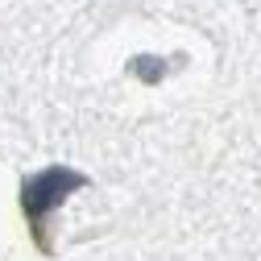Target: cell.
I'll return each instance as SVG.
<instances>
[{
    "label": "cell",
    "instance_id": "2",
    "mask_svg": "<svg viewBox=\"0 0 261 261\" xmlns=\"http://www.w3.org/2000/svg\"><path fill=\"white\" fill-rule=\"evenodd\" d=\"M128 71H133V75H141L145 83H158L162 75L170 71V62H162V58H145V54H141V58H133V62H128Z\"/></svg>",
    "mask_w": 261,
    "mask_h": 261
},
{
    "label": "cell",
    "instance_id": "1",
    "mask_svg": "<svg viewBox=\"0 0 261 261\" xmlns=\"http://www.w3.org/2000/svg\"><path fill=\"white\" fill-rule=\"evenodd\" d=\"M79 187H87V174H79V170H71V166H46V170L29 174V178L21 182V216H25V224H29V237H34L38 253H50V249H54V241H50V220H54V212L67 203Z\"/></svg>",
    "mask_w": 261,
    "mask_h": 261
}]
</instances>
